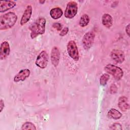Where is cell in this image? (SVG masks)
I'll return each mask as SVG.
<instances>
[{
  "instance_id": "cell-1",
  "label": "cell",
  "mask_w": 130,
  "mask_h": 130,
  "mask_svg": "<svg viewBox=\"0 0 130 130\" xmlns=\"http://www.w3.org/2000/svg\"><path fill=\"white\" fill-rule=\"evenodd\" d=\"M46 20L44 17L37 19L29 27L30 30V37L34 39L39 35H43L45 32V25Z\"/></svg>"
},
{
  "instance_id": "cell-2",
  "label": "cell",
  "mask_w": 130,
  "mask_h": 130,
  "mask_svg": "<svg viewBox=\"0 0 130 130\" xmlns=\"http://www.w3.org/2000/svg\"><path fill=\"white\" fill-rule=\"evenodd\" d=\"M17 16L15 13L9 12L0 17V29L6 30L12 27L16 23Z\"/></svg>"
},
{
  "instance_id": "cell-3",
  "label": "cell",
  "mask_w": 130,
  "mask_h": 130,
  "mask_svg": "<svg viewBox=\"0 0 130 130\" xmlns=\"http://www.w3.org/2000/svg\"><path fill=\"white\" fill-rule=\"evenodd\" d=\"M105 71L108 74L111 75L116 80H120L123 75L122 70L114 64H108L104 68Z\"/></svg>"
},
{
  "instance_id": "cell-4",
  "label": "cell",
  "mask_w": 130,
  "mask_h": 130,
  "mask_svg": "<svg viewBox=\"0 0 130 130\" xmlns=\"http://www.w3.org/2000/svg\"><path fill=\"white\" fill-rule=\"evenodd\" d=\"M78 11L77 4L74 1L69 2L67 5L64 12V16L69 19L74 18Z\"/></svg>"
},
{
  "instance_id": "cell-5",
  "label": "cell",
  "mask_w": 130,
  "mask_h": 130,
  "mask_svg": "<svg viewBox=\"0 0 130 130\" xmlns=\"http://www.w3.org/2000/svg\"><path fill=\"white\" fill-rule=\"evenodd\" d=\"M67 51L69 55L75 61H78L79 58V54L78 48L75 42L73 40L70 41L67 45Z\"/></svg>"
},
{
  "instance_id": "cell-6",
  "label": "cell",
  "mask_w": 130,
  "mask_h": 130,
  "mask_svg": "<svg viewBox=\"0 0 130 130\" xmlns=\"http://www.w3.org/2000/svg\"><path fill=\"white\" fill-rule=\"evenodd\" d=\"M48 60L49 57L47 52L43 50L38 55L35 64L41 69H45L48 64Z\"/></svg>"
},
{
  "instance_id": "cell-7",
  "label": "cell",
  "mask_w": 130,
  "mask_h": 130,
  "mask_svg": "<svg viewBox=\"0 0 130 130\" xmlns=\"http://www.w3.org/2000/svg\"><path fill=\"white\" fill-rule=\"evenodd\" d=\"M95 38V34L92 31H88L86 32L83 36L82 43L83 48L88 50L92 46Z\"/></svg>"
},
{
  "instance_id": "cell-8",
  "label": "cell",
  "mask_w": 130,
  "mask_h": 130,
  "mask_svg": "<svg viewBox=\"0 0 130 130\" xmlns=\"http://www.w3.org/2000/svg\"><path fill=\"white\" fill-rule=\"evenodd\" d=\"M111 57L112 60L117 63H121L125 59L124 52L119 49H114L111 52Z\"/></svg>"
},
{
  "instance_id": "cell-9",
  "label": "cell",
  "mask_w": 130,
  "mask_h": 130,
  "mask_svg": "<svg viewBox=\"0 0 130 130\" xmlns=\"http://www.w3.org/2000/svg\"><path fill=\"white\" fill-rule=\"evenodd\" d=\"M0 50V59L3 60L6 59L10 53V45L7 41H4L1 44Z\"/></svg>"
},
{
  "instance_id": "cell-10",
  "label": "cell",
  "mask_w": 130,
  "mask_h": 130,
  "mask_svg": "<svg viewBox=\"0 0 130 130\" xmlns=\"http://www.w3.org/2000/svg\"><path fill=\"white\" fill-rule=\"evenodd\" d=\"M50 58L52 64L54 67H57L60 60V52L58 47L55 46L52 48L51 51Z\"/></svg>"
},
{
  "instance_id": "cell-11",
  "label": "cell",
  "mask_w": 130,
  "mask_h": 130,
  "mask_svg": "<svg viewBox=\"0 0 130 130\" xmlns=\"http://www.w3.org/2000/svg\"><path fill=\"white\" fill-rule=\"evenodd\" d=\"M30 74V71L27 69L21 70L14 76L13 80L15 82L23 81L29 76Z\"/></svg>"
},
{
  "instance_id": "cell-12",
  "label": "cell",
  "mask_w": 130,
  "mask_h": 130,
  "mask_svg": "<svg viewBox=\"0 0 130 130\" xmlns=\"http://www.w3.org/2000/svg\"><path fill=\"white\" fill-rule=\"evenodd\" d=\"M32 7L30 5H28L26 7L22 16V17L21 18L20 24L21 25H24L25 24H26L27 22L29 21L32 14Z\"/></svg>"
},
{
  "instance_id": "cell-13",
  "label": "cell",
  "mask_w": 130,
  "mask_h": 130,
  "mask_svg": "<svg viewBox=\"0 0 130 130\" xmlns=\"http://www.w3.org/2000/svg\"><path fill=\"white\" fill-rule=\"evenodd\" d=\"M16 5L15 2L13 1H3L0 2L1 13L5 12L9 9L13 8Z\"/></svg>"
},
{
  "instance_id": "cell-14",
  "label": "cell",
  "mask_w": 130,
  "mask_h": 130,
  "mask_svg": "<svg viewBox=\"0 0 130 130\" xmlns=\"http://www.w3.org/2000/svg\"><path fill=\"white\" fill-rule=\"evenodd\" d=\"M118 105L121 111L125 112L127 110L129 107L127 98L124 96H120L118 99Z\"/></svg>"
},
{
  "instance_id": "cell-15",
  "label": "cell",
  "mask_w": 130,
  "mask_h": 130,
  "mask_svg": "<svg viewBox=\"0 0 130 130\" xmlns=\"http://www.w3.org/2000/svg\"><path fill=\"white\" fill-rule=\"evenodd\" d=\"M102 22L104 26L109 28L113 25V18L110 14L105 13L102 16Z\"/></svg>"
},
{
  "instance_id": "cell-16",
  "label": "cell",
  "mask_w": 130,
  "mask_h": 130,
  "mask_svg": "<svg viewBox=\"0 0 130 130\" xmlns=\"http://www.w3.org/2000/svg\"><path fill=\"white\" fill-rule=\"evenodd\" d=\"M63 14L62 10L59 7H56L52 9L50 11V15L51 17L54 19L60 18Z\"/></svg>"
},
{
  "instance_id": "cell-17",
  "label": "cell",
  "mask_w": 130,
  "mask_h": 130,
  "mask_svg": "<svg viewBox=\"0 0 130 130\" xmlns=\"http://www.w3.org/2000/svg\"><path fill=\"white\" fill-rule=\"evenodd\" d=\"M108 116L113 119H120L121 116V113L115 109L112 108L109 110L108 112Z\"/></svg>"
},
{
  "instance_id": "cell-18",
  "label": "cell",
  "mask_w": 130,
  "mask_h": 130,
  "mask_svg": "<svg viewBox=\"0 0 130 130\" xmlns=\"http://www.w3.org/2000/svg\"><path fill=\"white\" fill-rule=\"evenodd\" d=\"M89 17L87 14H84L82 15V16L80 17V19L79 20V24L80 26L82 27H84L86 26L88 23L89 22Z\"/></svg>"
},
{
  "instance_id": "cell-19",
  "label": "cell",
  "mask_w": 130,
  "mask_h": 130,
  "mask_svg": "<svg viewBox=\"0 0 130 130\" xmlns=\"http://www.w3.org/2000/svg\"><path fill=\"white\" fill-rule=\"evenodd\" d=\"M109 78H110V76L108 74H103L101 76L100 79V84L102 86H105L107 84L108 80L109 79Z\"/></svg>"
},
{
  "instance_id": "cell-20",
  "label": "cell",
  "mask_w": 130,
  "mask_h": 130,
  "mask_svg": "<svg viewBox=\"0 0 130 130\" xmlns=\"http://www.w3.org/2000/svg\"><path fill=\"white\" fill-rule=\"evenodd\" d=\"M22 129H36L35 125L30 122H26L23 124L21 127Z\"/></svg>"
},
{
  "instance_id": "cell-21",
  "label": "cell",
  "mask_w": 130,
  "mask_h": 130,
  "mask_svg": "<svg viewBox=\"0 0 130 130\" xmlns=\"http://www.w3.org/2000/svg\"><path fill=\"white\" fill-rule=\"evenodd\" d=\"M111 129H116V130H121L122 129L121 125L119 123H115L113 124L110 127Z\"/></svg>"
},
{
  "instance_id": "cell-22",
  "label": "cell",
  "mask_w": 130,
  "mask_h": 130,
  "mask_svg": "<svg viewBox=\"0 0 130 130\" xmlns=\"http://www.w3.org/2000/svg\"><path fill=\"white\" fill-rule=\"evenodd\" d=\"M52 27L58 31H61V30H62V25L59 23H53L52 25Z\"/></svg>"
},
{
  "instance_id": "cell-23",
  "label": "cell",
  "mask_w": 130,
  "mask_h": 130,
  "mask_svg": "<svg viewBox=\"0 0 130 130\" xmlns=\"http://www.w3.org/2000/svg\"><path fill=\"white\" fill-rule=\"evenodd\" d=\"M68 31H69V28L68 27H64L60 31V33H59V35L61 37H63L68 34Z\"/></svg>"
},
{
  "instance_id": "cell-24",
  "label": "cell",
  "mask_w": 130,
  "mask_h": 130,
  "mask_svg": "<svg viewBox=\"0 0 130 130\" xmlns=\"http://www.w3.org/2000/svg\"><path fill=\"white\" fill-rule=\"evenodd\" d=\"M117 90V88L114 84H112L110 87V92L112 94H114L116 92Z\"/></svg>"
},
{
  "instance_id": "cell-25",
  "label": "cell",
  "mask_w": 130,
  "mask_h": 130,
  "mask_svg": "<svg viewBox=\"0 0 130 130\" xmlns=\"http://www.w3.org/2000/svg\"><path fill=\"white\" fill-rule=\"evenodd\" d=\"M5 105H4V102L3 101V100H0V112H2V111H3Z\"/></svg>"
},
{
  "instance_id": "cell-26",
  "label": "cell",
  "mask_w": 130,
  "mask_h": 130,
  "mask_svg": "<svg viewBox=\"0 0 130 130\" xmlns=\"http://www.w3.org/2000/svg\"><path fill=\"white\" fill-rule=\"evenodd\" d=\"M125 31L126 34H127L128 36H129V24H128L126 26Z\"/></svg>"
},
{
  "instance_id": "cell-27",
  "label": "cell",
  "mask_w": 130,
  "mask_h": 130,
  "mask_svg": "<svg viewBox=\"0 0 130 130\" xmlns=\"http://www.w3.org/2000/svg\"><path fill=\"white\" fill-rule=\"evenodd\" d=\"M45 1H40L39 2L40 3H41V4H43L44 3H45Z\"/></svg>"
}]
</instances>
